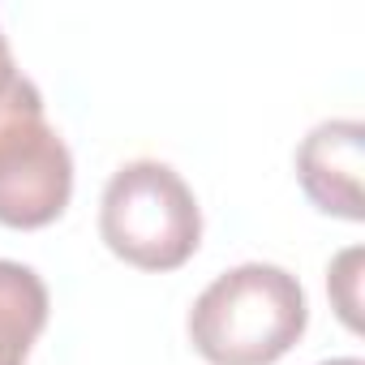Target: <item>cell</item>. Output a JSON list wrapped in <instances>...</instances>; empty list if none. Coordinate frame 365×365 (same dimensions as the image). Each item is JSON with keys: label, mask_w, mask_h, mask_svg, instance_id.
<instances>
[{"label": "cell", "mask_w": 365, "mask_h": 365, "mask_svg": "<svg viewBox=\"0 0 365 365\" xmlns=\"http://www.w3.org/2000/svg\"><path fill=\"white\" fill-rule=\"evenodd\" d=\"M305 327V288L275 262H241L215 275L190 309V344L211 365H275Z\"/></svg>", "instance_id": "6da1fadb"}, {"label": "cell", "mask_w": 365, "mask_h": 365, "mask_svg": "<svg viewBox=\"0 0 365 365\" xmlns=\"http://www.w3.org/2000/svg\"><path fill=\"white\" fill-rule=\"evenodd\" d=\"M0 61H14V52H9V39H5V31H0Z\"/></svg>", "instance_id": "ba28073f"}, {"label": "cell", "mask_w": 365, "mask_h": 365, "mask_svg": "<svg viewBox=\"0 0 365 365\" xmlns=\"http://www.w3.org/2000/svg\"><path fill=\"white\" fill-rule=\"evenodd\" d=\"M361 163H365V125L361 120H322L297 146V180L305 198L335 220L361 224Z\"/></svg>", "instance_id": "277c9868"}, {"label": "cell", "mask_w": 365, "mask_h": 365, "mask_svg": "<svg viewBox=\"0 0 365 365\" xmlns=\"http://www.w3.org/2000/svg\"><path fill=\"white\" fill-rule=\"evenodd\" d=\"M318 365H365L361 356H331V361H318Z\"/></svg>", "instance_id": "52a82bcc"}, {"label": "cell", "mask_w": 365, "mask_h": 365, "mask_svg": "<svg viewBox=\"0 0 365 365\" xmlns=\"http://www.w3.org/2000/svg\"><path fill=\"white\" fill-rule=\"evenodd\" d=\"M103 245L138 271H176L202 245V207L172 163H120L99 202Z\"/></svg>", "instance_id": "7a4b0ae2"}, {"label": "cell", "mask_w": 365, "mask_h": 365, "mask_svg": "<svg viewBox=\"0 0 365 365\" xmlns=\"http://www.w3.org/2000/svg\"><path fill=\"white\" fill-rule=\"evenodd\" d=\"M73 198V155L43 112V91L22 73L0 95V224L48 228Z\"/></svg>", "instance_id": "3957f363"}, {"label": "cell", "mask_w": 365, "mask_h": 365, "mask_svg": "<svg viewBox=\"0 0 365 365\" xmlns=\"http://www.w3.org/2000/svg\"><path fill=\"white\" fill-rule=\"evenodd\" d=\"M356 267H361V250H344L335 258V267L327 271V288L335 292V309L352 331H356Z\"/></svg>", "instance_id": "8992f818"}, {"label": "cell", "mask_w": 365, "mask_h": 365, "mask_svg": "<svg viewBox=\"0 0 365 365\" xmlns=\"http://www.w3.org/2000/svg\"><path fill=\"white\" fill-rule=\"evenodd\" d=\"M48 284L35 267L0 258V365H26L48 327Z\"/></svg>", "instance_id": "5b68a950"}]
</instances>
